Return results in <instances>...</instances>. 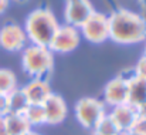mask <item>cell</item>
<instances>
[{"instance_id": "obj_1", "label": "cell", "mask_w": 146, "mask_h": 135, "mask_svg": "<svg viewBox=\"0 0 146 135\" xmlns=\"http://www.w3.org/2000/svg\"><path fill=\"white\" fill-rule=\"evenodd\" d=\"M109 40L118 44H138L146 41V19L129 9L118 7L108 16Z\"/></svg>"}, {"instance_id": "obj_2", "label": "cell", "mask_w": 146, "mask_h": 135, "mask_svg": "<svg viewBox=\"0 0 146 135\" xmlns=\"http://www.w3.org/2000/svg\"><path fill=\"white\" fill-rule=\"evenodd\" d=\"M58 26L57 17L50 7H38L27 16L24 31L30 44L48 47Z\"/></svg>"}, {"instance_id": "obj_3", "label": "cell", "mask_w": 146, "mask_h": 135, "mask_svg": "<svg viewBox=\"0 0 146 135\" xmlns=\"http://www.w3.org/2000/svg\"><path fill=\"white\" fill-rule=\"evenodd\" d=\"M54 54L48 47L27 44L21 54V67L31 78H47L52 71Z\"/></svg>"}, {"instance_id": "obj_4", "label": "cell", "mask_w": 146, "mask_h": 135, "mask_svg": "<svg viewBox=\"0 0 146 135\" xmlns=\"http://www.w3.org/2000/svg\"><path fill=\"white\" fill-rule=\"evenodd\" d=\"M74 111L77 121L87 130H94L98 121L106 114L105 104L94 97H84L78 100L74 107Z\"/></svg>"}, {"instance_id": "obj_5", "label": "cell", "mask_w": 146, "mask_h": 135, "mask_svg": "<svg viewBox=\"0 0 146 135\" xmlns=\"http://www.w3.org/2000/svg\"><path fill=\"white\" fill-rule=\"evenodd\" d=\"M82 34V37L94 44H101L109 40V21H108V14L94 11L90 19L78 29Z\"/></svg>"}, {"instance_id": "obj_6", "label": "cell", "mask_w": 146, "mask_h": 135, "mask_svg": "<svg viewBox=\"0 0 146 135\" xmlns=\"http://www.w3.org/2000/svg\"><path fill=\"white\" fill-rule=\"evenodd\" d=\"M81 43V34L80 30L75 27H71L68 24L58 26L48 48L51 53H60V54H67L74 51Z\"/></svg>"}, {"instance_id": "obj_7", "label": "cell", "mask_w": 146, "mask_h": 135, "mask_svg": "<svg viewBox=\"0 0 146 135\" xmlns=\"http://www.w3.org/2000/svg\"><path fill=\"white\" fill-rule=\"evenodd\" d=\"M27 36L17 23H6L0 27V47L9 53H19L27 47Z\"/></svg>"}, {"instance_id": "obj_8", "label": "cell", "mask_w": 146, "mask_h": 135, "mask_svg": "<svg viewBox=\"0 0 146 135\" xmlns=\"http://www.w3.org/2000/svg\"><path fill=\"white\" fill-rule=\"evenodd\" d=\"M133 77H126V76L121 74V76L112 78L104 88V102L112 108L122 105V104H128L129 81Z\"/></svg>"}, {"instance_id": "obj_9", "label": "cell", "mask_w": 146, "mask_h": 135, "mask_svg": "<svg viewBox=\"0 0 146 135\" xmlns=\"http://www.w3.org/2000/svg\"><path fill=\"white\" fill-rule=\"evenodd\" d=\"M94 11L95 9L90 0H65L64 6L65 24L80 29Z\"/></svg>"}, {"instance_id": "obj_10", "label": "cell", "mask_w": 146, "mask_h": 135, "mask_svg": "<svg viewBox=\"0 0 146 135\" xmlns=\"http://www.w3.org/2000/svg\"><path fill=\"white\" fill-rule=\"evenodd\" d=\"M43 107H44V112H46V124L58 125V124L64 122L68 108L61 95L52 92L43 102Z\"/></svg>"}, {"instance_id": "obj_11", "label": "cell", "mask_w": 146, "mask_h": 135, "mask_svg": "<svg viewBox=\"0 0 146 135\" xmlns=\"http://www.w3.org/2000/svg\"><path fill=\"white\" fill-rule=\"evenodd\" d=\"M30 104H43L52 94L47 78H31L24 87H21Z\"/></svg>"}, {"instance_id": "obj_12", "label": "cell", "mask_w": 146, "mask_h": 135, "mask_svg": "<svg viewBox=\"0 0 146 135\" xmlns=\"http://www.w3.org/2000/svg\"><path fill=\"white\" fill-rule=\"evenodd\" d=\"M109 117L113 120L116 127L119 128L121 134L131 131L136 118H138V111L131 105V104H122L118 107H113L109 111Z\"/></svg>"}, {"instance_id": "obj_13", "label": "cell", "mask_w": 146, "mask_h": 135, "mask_svg": "<svg viewBox=\"0 0 146 135\" xmlns=\"http://www.w3.org/2000/svg\"><path fill=\"white\" fill-rule=\"evenodd\" d=\"M128 104H131L136 111L146 107V80L133 77L129 81Z\"/></svg>"}, {"instance_id": "obj_14", "label": "cell", "mask_w": 146, "mask_h": 135, "mask_svg": "<svg viewBox=\"0 0 146 135\" xmlns=\"http://www.w3.org/2000/svg\"><path fill=\"white\" fill-rule=\"evenodd\" d=\"M29 100L24 94L23 88H14L7 94V114L13 115H23L26 108L29 107Z\"/></svg>"}, {"instance_id": "obj_15", "label": "cell", "mask_w": 146, "mask_h": 135, "mask_svg": "<svg viewBox=\"0 0 146 135\" xmlns=\"http://www.w3.org/2000/svg\"><path fill=\"white\" fill-rule=\"evenodd\" d=\"M4 124H6L7 135H26L33 130L31 125L24 118V115L7 114L4 117Z\"/></svg>"}, {"instance_id": "obj_16", "label": "cell", "mask_w": 146, "mask_h": 135, "mask_svg": "<svg viewBox=\"0 0 146 135\" xmlns=\"http://www.w3.org/2000/svg\"><path fill=\"white\" fill-rule=\"evenodd\" d=\"M23 115L27 120V122L31 125V128L36 125L46 124V112L43 104H29Z\"/></svg>"}, {"instance_id": "obj_17", "label": "cell", "mask_w": 146, "mask_h": 135, "mask_svg": "<svg viewBox=\"0 0 146 135\" xmlns=\"http://www.w3.org/2000/svg\"><path fill=\"white\" fill-rule=\"evenodd\" d=\"M94 135H121L119 128L116 127V124L113 122V120L109 117V114H105L98 124L92 130Z\"/></svg>"}, {"instance_id": "obj_18", "label": "cell", "mask_w": 146, "mask_h": 135, "mask_svg": "<svg viewBox=\"0 0 146 135\" xmlns=\"http://www.w3.org/2000/svg\"><path fill=\"white\" fill-rule=\"evenodd\" d=\"M17 88L16 74L9 68H0V94H9Z\"/></svg>"}, {"instance_id": "obj_19", "label": "cell", "mask_w": 146, "mask_h": 135, "mask_svg": "<svg viewBox=\"0 0 146 135\" xmlns=\"http://www.w3.org/2000/svg\"><path fill=\"white\" fill-rule=\"evenodd\" d=\"M133 74L135 77L138 78H142V80H146V57H141L138 60V63L135 64L133 67Z\"/></svg>"}, {"instance_id": "obj_20", "label": "cell", "mask_w": 146, "mask_h": 135, "mask_svg": "<svg viewBox=\"0 0 146 135\" xmlns=\"http://www.w3.org/2000/svg\"><path fill=\"white\" fill-rule=\"evenodd\" d=\"M131 131L136 132L138 135H146V115H138Z\"/></svg>"}, {"instance_id": "obj_21", "label": "cell", "mask_w": 146, "mask_h": 135, "mask_svg": "<svg viewBox=\"0 0 146 135\" xmlns=\"http://www.w3.org/2000/svg\"><path fill=\"white\" fill-rule=\"evenodd\" d=\"M7 115V95L0 94V117Z\"/></svg>"}, {"instance_id": "obj_22", "label": "cell", "mask_w": 146, "mask_h": 135, "mask_svg": "<svg viewBox=\"0 0 146 135\" xmlns=\"http://www.w3.org/2000/svg\"><path fill=\"white\" fill-rule=\"evenodd\" d=\"M0 135H7L6 124H4V117H0Z\"/></svg>"}, {"instance_id": "obj_23", "label": "cell", "mask_w": 146, "mask_h": 135, "mask_svg": "<svg viewBox=\"0 0 146 135\" xmlns=\"http://www.w3.org/2000/svg\"><path fill=\"white\" fill-rule=\"evenodd\" d=\"M9 3H10V0H0V14H1V13H4V11L7 10Z\"/></svg>"}, {"instance_id": "obj_24", "label": "cell", "mask_w": 146, "mask_h": 135, "mask_svg": "<svg viewBox=\"0 0 146 135\" xmlns=\"http://www.w3.org/2000/svg\"><path fill=\"white\" fill-rule=\"evenodd\" d=\"M121 135H138L136 132H133V131H126V132H122Z\"/></svg>"}, {"instance_id": "obj_25", "label": "cell", "mask_w": 146, "mask_h": 135, "mask_svg": "<svg viewBox=\"0 0 146 135\" xmlns=\"http://www.w3.org/2000/svg\"><path fill=\"white\" fill-rule=\"evenodd\" d=\"M26 135H40V134H38V132H36V131H33V130H31V131H30V132H29V134H26Z\"/></svg>"}, {"instance_id": "obj_26", "label": "cell", "mask_w": 146, "mask_h": 135, "mask_svg": "<svg viewBox=\"0 0 146 135\" xmlns=\"http://www.w3.org/2000/svg\"><path fill=\"white\" fill-rule=\"evenodd\" d=\"M143 57H146V41H145V48H143Z\"/></svg>"}, {"instance_id": "obj_27", "label": "cell", "mask_w": 146, "mask_h": 135, "mask_svg": "<svg viewBox=\"0 0 146 135\" xmlns=\"http://www.w3.org/2000/svg\"><path fill=\"white\" fill-rule=\"evenodd\" d=\"M141 3H142V6H146V0H139Z\"/></svg>"}]
</instances>
